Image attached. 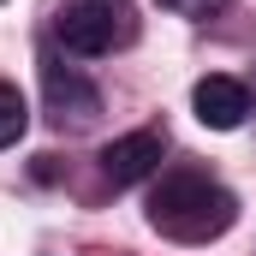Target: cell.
I'll return each mask as SVG.
<instances>
[{
  "mask_svg": "<svg viewBox=\"0 0 256 256\" xmlns=\"http://www.w3.org/2000/svg\"><path fill=\"white\" fill-rule=\"evenodd\" d=\"M232 220H238L232 191H220L202 173H167L155 185V196H149V226L167 232V238H179V244H208Z\"/></svg>",
  "mask_w": 256,
  "mask_h": 256,
  "instance_id": "1",
  "label": "cell"
},
{
  "mask_svg": "<svg viewBox=\"0 0 256 256\" xmlns=\"http://www.w3.org/2000/svg\"><path fill=\"white\" fill-rule=\"evenodd\" d=\"M54 30H60V42L72 54H108V48L131 42V12L114 6V0H78V6L60 12Z\"/></svg>",
  "mask_w": 256,
  "mask_h": 256,
  "instance_id": "2",
  "label": "cell"
},
{
  "mask_svg": "<svg viewBox=\"0 0 256 256\" xmlns=\"http://www.w3.org/2000/svg\"><path fill=\"white\" fill-rule=\"evenodd\" d=\"M42 96H48V114H54V126H96V114H102V90L90 84V78H78L72 66H42Z\"/></svg>",
  "mask_w": 256,
  "mask_h": 256,
  "instance_id": "3",
  "label": "cell"
},
{
  "mask_svg": "<svg viewBox=\"0 0 256 256\" xmlns=\"http://www.w3.org/2000/svg\"><path fill=\"white\" fill-rule=\"evenodd\" d=\"M161 155H167V131L143 126V131H126V137H114V143L102 149V173H108L114 185H143V179L161 167Z\"/></svg>",
  "mask_w": 256,
  "mask_h": 256,
  "instance_id": "4",
  "label": "cell"
},
{
  "mask_svg": "<svg viewBox=\"0 0 256 256\" xmlns=\"http://www.w3.org/2000/svg\"><path fill=\"white\" fill-rule=\"evenodd\" d=\"M191 108H196V120L208 131H238L244 114H250V90L238 78H202L191 90Z\"/></svg>",
  "mask_w": 256,
  "mask_h": 256,
  "instance_id": "5",
  "label": "cell"
},
{
  "mask_svg": "<svg viewBox=\"0 0 256 256\" xmlns=\"http://www.w3.org/2000/svg\"><path fill=\"white\" fill-rule=\"evenodd\" d=\"M30 126V102L18 96V84H0V149H12Z\"/></svg>",
  "mask_w": 256,
  "mask_h": 256,
  "instance_id": "6",
  "label": "cell"
},
{
  "mask_svg": "<svg viewBox=\"0 0 256 256\" xmlns=\"http://www.w3.org/2000/svg\"><path fill=\"white\" fill-rule=\"evenodd\" d=\"M167 12H179V18H208V12H220L226 0H161Z\"/></svg>",
  "mask_w": 256,
  "mask_h": 256,
  "instance_id": "7",
  "label": "cell"
}]
</instances>
